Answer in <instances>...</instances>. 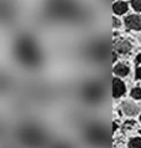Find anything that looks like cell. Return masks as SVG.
Listing matches in <instances>:
<instances>
[{
	"label": "cell",
	"instance_id": "277c9868",
	"mask_svg": "<svg viewBox=\"0 0 141 148\" xmlns=\"http://www.w3.org/2000/svg\"><path fill=\"white\" fill-rule=\"evenodd\" d=\"M126 88H125V84L119 80V79H114L113 80V96L114 98H119L125 93Z\"/></svg>",
	"mask_w": 141,
	"mask_h": 148
},
{
	"label": "cell",
	"instance_id": "9c48e42d",
	"mask_svg": "<svg viewBox=\"0 0 141 148\" xmlns=\"http://www.w3.org/2000/svg\"><path fill=\"white\" fill-rule=\"evenodd\" d=\"M114 73L117 76H126L129 73V67L125 64H118L114 66Z\"/></svg>",
	"mask_w": 141,
	"mask_h": 148
},
{
	"label": "cell",
	"instance_id": "30bf717a",
	"mask_svg": "<svg viewBox=\"0 0 141 148\" xmlns=\"http://www.w3.org/2000/svg\"><path fill=\"white\" fill-rule=\"evenodd\" d=\"M129 148H141V138L136 137L130 139L129 142Z\"/></svg>",
	"mask_w": 141,
	"mask_h": 148
},
{
	"label": "cell",
	"instance_id": "7a4b0ae2",
	"mask_svg": "<svg viewBox=\"0 0 141 148\" xmlns=\"http://www.w3.org/2000/svg\"><path fill=\"white\" fill-rule=\"evenodd\" d=\"M16 56H19L20 61L26 67H37L41 64V52L31 38H20L15 45Z\"/></svg>",
	"mask_w": 141,
	"mask_h": 148
},
{
	"label": "cell",
	"instance_id": "3957f363",
	"mask_svg": "<svg viewBox=\"0 0 141 148\" xmlns=\"http://www.w3.org/2000/svg\"><path fill=\"white\" fill-rule=\"evenodd\" d=\"M46 8L49 16L55 19H70L78 14V8L72 0H48Z\"/></svg>",
	"mask_w": 141,
	"mask_h": 148
},
{
	"label": "cell",
	"instance_id": "e0dca14e",
	"mask_svg": "<svg viewBox=\"0 0 141 148\" xmlns=\"http://www.w3.org/2000/svg\"><path fill=\"white\" fill-rule=\"evenodd\" d=\"M140 121H141V116H140Z\"/></svg>",
	"mask_w": 141,
	"mask_h": 148
},
{
	"label": "cell",
	"instance_id": "9a60e30c",
	"mask_svg": "<svg viewBox=\"0 0 141 148\" xmlns=\"http://www.w3.org/2000/svg\"><path fill=\"white\" fill-rule=\"evenodd\" d=\"M136 77H138V79H141V69L136 70Z\"/></svg>",
	"mask_w": 141,
	"mask_h": 148
},
{
	"label": "cell",
	"instance_id": "2e32d148",
	"mask_svg": "<svg viewBox=\"0 0 141 148\" xmlns=\"http://www.w3.org/2000/svg\"><path fill=\"white\" fill-rule=\"evenodd\" d=\"M136 62H141V55H139L136 57Z\"/></svg>",
	"mask_w": 141,
	"mask_h": 148
},
{
	"label": "cell",
	"instance_id": "ba28073f",
	"mask_svg": "<svg viewBox=\"0 0 141 148\" xmlns=\"http://www.w3.org/2000/svg\"><path fill=\"white\" fill-rule=\"evenodd\" d=\"M113 11L118 15H121L127 11V4L125 1H117L113 5Z\"/></svg>",
	"mask_w": 141,
	"mask_h": 148
},
{
	"label": "cell",
	"instance_id": "6da1fadb",
	"mask_svg": "<svg viewBox=\"0 0 141 148\" xmlns=\"http://www.w3.org/2000/svg\"><path fill=\"white\" fill-rule=\"evenodd\" d=\"M16 141L24 148H43L47 143V134L36 123L25 122L16 132Z\"/></svg>",
	"mask_w": 141,
	"mask_h": 148
},
{
	"label": "cell",
	"instance_id": "7c38bea8",
	"mask_svg": "<svg viewBox=\"0 0 141 148\" xmlns=\"http://www.w3.org/2000/svg\"><path fill=\"white\" fill-rule=\"evenodd\" d=\"M131 5L136 11H141V0H132Z\"/></svg>",
	"mask_w": 141,
	"mask_h": 148
},
{
	"label": "cell",
	"instance_id": "8992f818",
	"mask_svg": "<svg viewBox=\"0 0 141 148\" xmlns=\"http://www.w3.org/2000/svg\"><path fill=\"white\" fill-rule=\"evenodd\" d=\"M114 46L119 54H127L131 50V45L127 40H118Z\"/></svg>",
	"mask_w": 141,
	"mask_h": 148
},
{
	"label": "cell",
	"instance_id": "5b68a950",
	"mask_svg": "<svg viewBox=\"0 0 141 148\" xmlns=\"http://www.w3.org/2000/svg\"><path fill=\"white\" fill-rule=\"evenodd\" d=\"M125 25L129 29L141 30V16L140 15H129L125 19Z\"/></svg>",
	"mask_w": 141,
	"mask_h": 148
},
{
	"label": "cell",
	"instance_id": "5bb4252c",
	"mask_svg": "<svg viewBox=\"0 0 141 148\" xmlns=\"http://www.w3.org/2000/svg\"><path fill=\"white\" fill-rule=\"evenodd\" d=\"M113 24H114V27H115V29L120 27V21H119L117 18H113Z\"/></svg>",
	"mask_w": 141,
	"mask_h": 148
},
{
	"label": "cell",
	"instance_id": "8fae6325",
	"mask_svg": "<svg viewBox=\"0 0 141 148\" xmlns=\"http://www.w3.org/2000/svg\"><path fill=\"white\" fill-rule=\"evenodd\" d=\"M131 96L136 100H141V88H134L131 91Z\"/></svg>",
	"mask_w": 141,
	"mask_h": 148
},
{
	"label": "cell",
	"instance_id": "52a82bcc",
	"mask_svg": "<svg viewBox=\"0 0 141 148\" xmlns=\"http://www.w3.org/2000/svg\"><path fill=\"white\" fill-rule=\"evenodd\" d=\"M123 111L124 113L127 114V116H135L136 113H138V106L135 103H132V102H129V101H125L123 103Z\"/></svg>",
	"mask_w": 141,
	"mask_h": 148
},
{
	"label": "cell",
	"instance_id": "4fadbf2b",
	"mask_svg": "<svg viewBox=\"0 0 141 148\" xmlns=\"http://www.w3.org/2000/svg\"><path fill=\"white\" fill-rule=\"evenodd\" d=\"M52 148H72V147H70L68 143H56Z\"/></svg>",
	"mask_w": 141,
	"mask_h": 148
}]
</instances>
